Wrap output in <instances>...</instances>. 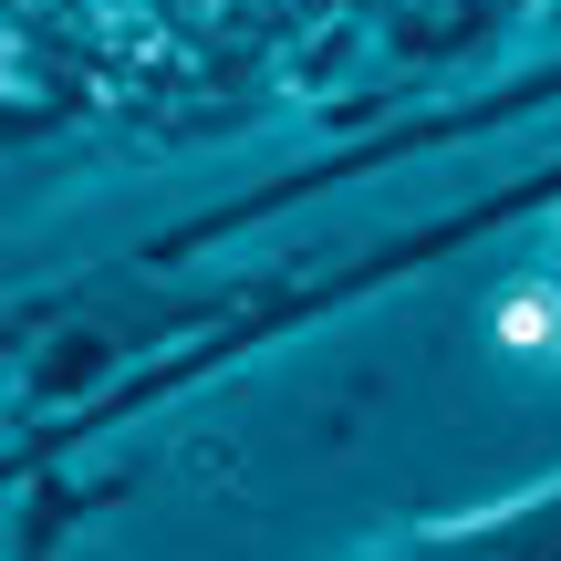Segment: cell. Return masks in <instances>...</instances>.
<instances>
[{"instance_id":"6da1fadb","label":"cell","mask_w":561,"mask_h":561,"mask_svg":"<svg viewBox=\"0 0 561 561\" xmlns=\"http://www.w3.org/2000/svg\"><path fill=\"white\" fill-rule=\"evenodd\" d=\"M551 333H561V322H551V301H541V291H520V301L500 312V343H520V354H530V343H551Z\"/></svg>"}]
</instances>
